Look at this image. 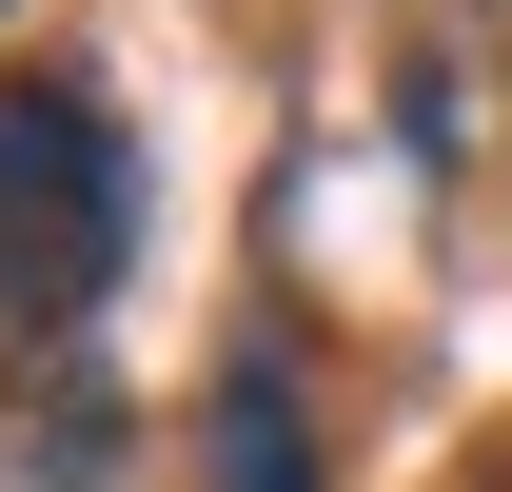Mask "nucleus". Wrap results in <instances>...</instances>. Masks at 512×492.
<instances>
[{
	"mask_svg": "<svg viewBox=\"0 0 512 492\" xmlns=\"http://www.w3.org/2000/svg\"><path fill=\"white\" fill-rule=\"evenodd\" d=\"M217 492H316V414H296V374H276V355L217 374Z\"/></svg>",
	"mask_w": 512,
	"mask_h": 492,
	"instance_id": "3",
	"label": "nucleus"
},
{
	"mask_svg": "<svg viewBox=\"0 0 512 492\" xmlns=\"http://www.w3.org/2000/svg\"><path fill=\"white\" fill-rule=\"evenodd\" d=\"M99 453H119V394H99V374L0 394V473H20V492H99Z\"/></svg>",
	"mask_w": 512,
	"mask_h": 492,
	"instance_id": "2",
	"label": "nucleus"
},
{
	"mask_svg": "<svg viewBox=\"0 0 512 492\" xmlns=\"http://www.w3.org/2000/svg\"><path fill=\"white\" fill-rule=\"evenodd\" d=\"M138 256V158L79 79H0V335L60 355Z\"/></svg>",
	"mask_w": 512,
	"mask_h": 492,
	"instance_id": "1",
	"label": "nucleus"
}]
</instances>
